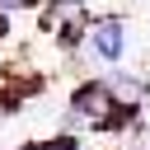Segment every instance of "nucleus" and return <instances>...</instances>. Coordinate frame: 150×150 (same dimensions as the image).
<instances>
[{"mask_svg": "<svg viewBox=\"0 0 150 150\" xmlns=\"http://www.w3.org/2000/svg\"><path fill=\"white\" fill-rule=\"evenodd\" d=\"M28 0H0V14H14V9H23Z\"/></svg>", "mask_w": 150, "mask_h": 150, "instance_id": "3", "label": "nucleus"}, {"mask_svg": "<svg viewBox=\"0 0 150 150\" xmlns=\"http://www.w3.org/2000/svg\"><path fill=\"white\" fill-rule=\"evenodd\" d=\"M89 52L103 66H117L127 56V23L122 19H94L89 23Z\"/></svg>", "mask_w": 150, "mask_h": 150, "instance_id": "2", "label": "nucleus"}, {"mask_svg": "<svg viewBox=\"0 0 150 150\" xmlns=\"http://www.w3.org/2000/svg\"><path fill=\"white\" fill-rule=\"evenodd\" d=\"M112 108H117V89H112L108 75H89V80H80L75 94H70V112H80V117L103 122Z\"/></svg>", "mask_w": 150, "mask_h": 150, "instance_id": "1", "label": "nucleus"}]
</instances>
